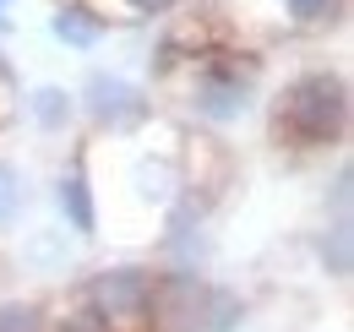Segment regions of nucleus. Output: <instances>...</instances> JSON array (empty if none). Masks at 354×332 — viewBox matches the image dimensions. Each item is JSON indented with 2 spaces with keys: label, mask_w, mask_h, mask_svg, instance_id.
<instances>
[{
  "label": "nucleus",
  "mask_w": 354,
  "mask_h": 332,
  "mask_svg": "<svg viewBox=\"0 0 354 332\" xmlns=\"http://www.w3.org/2000/svg\"><path fill=\"white\" fill-rule=\"evenodd\" d=\"M60 332H115V327H109L93 305H77V311H66V316H60Z\"/></svg>",
  "instance_id": "f8f14e48"
},
{
  "label": "nucleus",
  "mask_w": 354,
  "mask_h": 332,
  "mask_svg": "<svg viewBox=\"0 0 354 332\" xmlns=\"http://www.w3.org/2000/svg\"><path fill=\"white\" fill-rule=\"evenodd\" d=\"M88 115L93 120H104V125H131L147 115V98L136 93L126 77H88Z\"/></svg>",
  "instance_id": "39448f33"
},
{
  "label": "nucleus",
  "mask_w": 354,
  "mask_h": 332,
  "mask_svg": "<svg viewBox=\"0 0 354 332\" xmlns=\"http://www.w3.org/2000/svg\"><path fill=\"white\" fill-rule=\"evenodd\" d=\"M283 11H289V22L316 28V22H333L338 17V0H283Z\"/></svg>",
  "instance_id": "9b49d317"
},
{
  "label": "nucleus",
  "mask_w": 354,
  "mask_h": 332,
  "mask_svg": "<svg viewBox=\"0 0 354 332\" xmlns=\"http://www.w3.org/2000/svg\"><path fill=\"white\" fill-rule=\"evenodd\" d=\"M28 202V191H22V174L11 164H0V229H11L17 223V212Z\"/></svg>",
  "instance_id": "1a4fd4ad"
},
{
  "label": "nucleus",
  "mask_w": 354,
  "mask_h": 332,
  "mask_svg": "<svg viewBox=\"0 0 354 332\" xmlns=\"http://www.w3.org/2000/svg\"><path fill=\"white\" fill-rule=\"evenodd\" d=\"M251 87H257V66L240 60V55L213 49V55H202V66H196L191 104H196V115H207V120H234V115L251 109Z\"/></svg>",
  "instance_id": "7ed1b4c3"
},
{
  "label": "nucleus",
  "mask_w": 354,
  "mask_h": 332,
  "mask_svg": "<svg viewBox=\"0 0 354 332\" xmlns=\"http://www.w3.org/2000/svg\"><path fill=\"white\" fill-rule=\"evenodd\" d=\"M147 294H153V273H142V267H115V273H98L88 284V305L115 332H136L142 316H147Z\"/></svg>",
  "instance_id": "20e7f679"
},
{
  "label": "nucleus",
  "mask_w": 354,
  "mask_h": 332,
  "mask_svg": "<svg viewBox=\"0 0 354 332\" xmlns=\"http://www.w3.org/2000/svg\"><path fill=\"white\" fill-rule=\"evenodd\" d=\"M0 332H44V311L11 299V305H0Z\"/></svg>",
  "instance_id": "9d476101"
},
{
  "label": "nucleus",
  "mask_w": 354,
  "mask_h": 332,
  "mask_svg": "<svg viewBox=\"0 0 354 332\" xmlns=\"http://www.w3.org/2000/svg\"><path fill=\"white\" fill-rule=\"evenodd\" d=\"M17 115V82H11V71L0 66V125Z\"/></svg>",
  "instance_id": "4468645a"
},
{
  "label": "nucleus",
  "mask_w": 354,
  "mask_h": 332,
  "mask_svg": "<svg viewBox=\"0 0 354 332\" xmlns=\"http://www.w3.org/2000/svg\"><path fill=\"white\" fill-rule=\"evenodd\" d=\"M234 322H240L234 294L202 284L196 273H169V278H153L142 332H229Z\"/></svg>",
  "instance_id": "f03ea898"
},
{
  "label": "nucleus",
  "mask_w": 354,
  "mask_h": 332,
  "mask_svg": "<svg viewBox=\"0 0 354 332\" xmlns=\"http://www.w3.org/2000/svg\"><path fill=\"white\" fill-rule=\"evenodd\" d=\"M272 131L289 147H333L349 131V82L338 71H306L278 93Z\"/></svg>",
  "instance_id": "f257e3e1"
},
{
  "label": "nucleus",
  "mask_w": 354,
  "mask_h": 332,
  "mask_svg": "<svg viewBox=\"0 0 354 332\" xmlns=\"http://www.w3.org/2000/svg\"><path fill=\"white\" fill-rule=\"evenodd\" d=\"M6 6H11V0H0V28H6Z\"/></svg>",
  "instance_id": "2eb2a0df"
},
{
  "label": "nucleus",
  "mask_w": 354,
  "mask_h": 332,
  "mask_svg": "<svg viewBox=\"0 0 354 332\" xmlns=\"http://www.w3.org/2000/svg\"><path fill=\"white\" fill-rule=\"evenodd\" d=\"M120 6V17H164V11H175V0H115Z\"/></svg>",
  "instance_id": "ddd939ff"
},
{
  "label": "nucleus",
  "mask_w": 354,
  "mask_h": 332,
  "mask_svg": "<svg viewBox=\"0 0 354 332\" xmlns=\"http://www.w3.org/2000/svg\"><path fill=\"white\" fill-rule=\"evenodd\" d=\"M28 109H33V120L44 125V131H60V125L71 120V98H66L60 87H39V93L28 98Z\"/></svg>",
  "instance_id": "6e6552de"
},
{
  "label": "nucleus",
  "mask_w": 354,
  "mask_h": 332,
  "mask_svg": "<svg viewBox=\"0 0 354 332\" xmlns=\"http://www.w3.org/2000/svg\"><path fill=\"white\" fill-rule=\"evenodd\" d=\"M55 39H66L71 49H93L104 39V22H98L93 6H60L55 11Z\"/></svg>",
  "instance_id": "0eeeda50"
},
{
  "label": "nucleus",
  "mask_w": 354,
  "mask_h": 332,
  "mask_svg": "<svg viewBox=\"0 0 354 332\" xmlns=\"http://www.w3.org/2000/svg\"><path fill=\"white\" fill-rule=\"evenodd\" d=\"M60 212H66V223L77 229V234H93L98 229V208H93V185H88V169H82V158L60 174Z\"/></svg>",
  "instance_id": "423d86ee"
}]
</instances>
